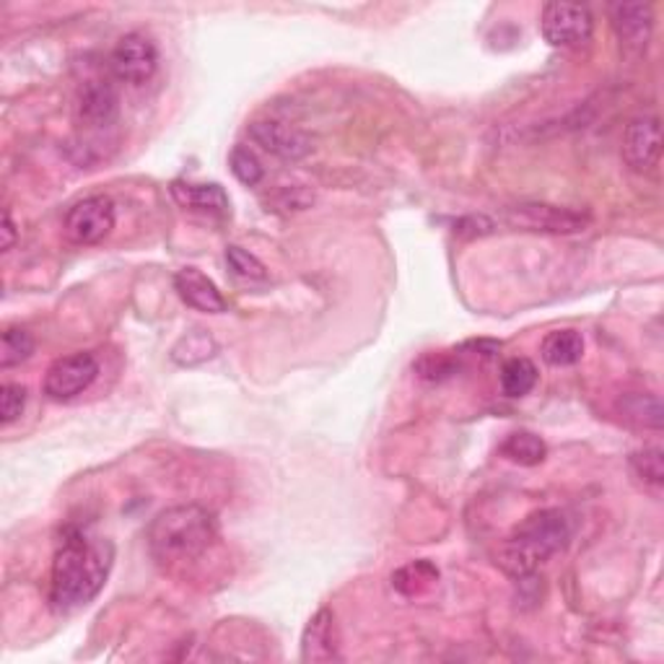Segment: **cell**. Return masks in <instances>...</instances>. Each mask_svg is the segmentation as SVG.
Here are the masks:
<instances>
[{
  "mask_svg": "<svg viewBox=\"0 0 664 664\" xmlns=\"http://www.w3.org/2000/svg\"><path fill=\"white\" fill-rule=\"evenodd\" d=\"M115 548L109 540H91L81 529L68 527L52 560L50 603L58 613L89 605L105 587Z\"/></svg>",
  "mask_w": 664,
  "mask_h": 664,
  "instance_id": "6da1fadb",
  "label": "cell"
},
{
  "mask_svg": "<svg viewBox=\"0 0 664 664\" xmlns=\"http://www.w3.org/2000/svg\"><path fill=\"white\" fill-rule=\"evenodd\" d=\"M568 540H572V525H568L564 511H535L506 537V543L498 548L496 564L511 579H525V576L535 574L545 560L566 550Z\"/></svg>",
  "mask_w": 664,
  "mask_h": 664,
  "instance_id": "7a4b0ae2",
  "label": "cell"
},
{
  "mask_svg": "<svg viewBox=\"0 0 664 664\" xmlns=\"http://www.w3.org/2000/svg\"><path fill=\"white\" fill-rule=\"evenodd\" d=\"M148 548L162 564H185L201 558L218 540V525L208 509L197 504L172 506L148 527Z\"/></svg>",
  "mask_w": 664,
  "mask_h": 664,
  "instance_id": "3957f363",
  "label": "cell"
},
{
  "mask_svg": "<svg viewBox=\"0 0 664 664\" xmlns=\"http://www.w3.org/2000/svg\"><path fill=\"white\" fill-rule=\"evenodd\" d=\"M504 221L514 228L543 234H579L589 226V216L582 211L560 208L550 203H517L504 211Z\"/></svg>",
  "mask_w": 664,
  "mask_h": 664,
  "instance_id": "277c9868",
  "label": "cell"
},
{
  "mask_svg": "<svg viewBox=\"0 0 664 664\" xmlns=\"http://www.w3.org/2000/svg\"><path fill=\"white\" fill-rule=\"evenodd\" d=\"M540 31L545 42L560 50H574L589 42L595 31V16L582 3H548L540 16Z\"/></svg>",
  "mask_w": 664,
  "mask_h": 664,
  "instance_id": "5b68a950",
  "label": "cell"
},
{
  "mask_svg": "<svg viewBox=\"0 0 664 664\" xmlns=\"http://www.w3.org/2000/svg\"><path fill=\"white\" fill-rule=\"evenodd\" d=\"M117 221L115 203L107 195H91L76 203L66 216V234L76 244H99L113 234Z\"/></svg>",
  "mask_w": 664,
  "mask_h": 664,
  "instance_id": "8992f818",
  "label": "cell"
},
{
  "mask_svg": "<svg viewBox=\"0 0 664 664\" xmlns=\"http://www.w3.org/2000/svg\"><path fill=\"white\" fill-rule=\"evenodd\" d=\"M109 68H113L115 78L125 84H146L159 68V50L152 37L133 31L115 45L113 55H109Z\"/></svg>",
  "mask_w": 664,
  "mask_h": 664,
  "instance_id": "52a82bcc",
  "label": "cell"
},
{
  "mask_svg": "<svg viewBox=\"0 0 664 664\" xmlns=\"http://www.w3.org/2000/svg\"><path fill=\"white\" fill-rule=\"evenodd\" d=\"M99 374V361L94 353H70L52 361L45 374V394L52 400H70L89 390Z\"/></svg>",
  "mask_w": 664,
  "mask_h": 664,
  "instance_id": "ba28073f",
  "label": "cell"
},
{
  "mask_svg": "<svg viewBox=\"0 0 664 664\" xmlns=\"http://www.w3.org/2000/svg\"><path fill=\"white\" fill-rule=\"evenodd\" d=\"M623 162L634 172H650L662 154V125L657 115H638L623 133Z\"/></svg>",
  "mask_w": 664,
  "mask_h": 664,
  "instance_id": "9c48e42d",
  "label": "cell"
},
{
  "mask_svg": "<svg viewBox=\"0 0 664 664\" xmlns=\"http://www.w3.org/2000/svg\"><path fill=\"white\" fill-rule=\"evenodd\" d=\"M252 144H257L263 152L279 156L283 162H299L312 154V138L294 125L279 120H260L247 128Z\"/></svg>",
  "mask_w": 664,
  "mask_h": 664,
  "instance_id": "30bf717a",
  "label": "cell"
},
{
  "mask_svg": "<svg viewBox=\"0 0 664 664\" xmlns=\"http://www.w3.org/2000/svg\"><path fill=\"white\" fill-rule=\"evenodd\" d=\"M174 289L182 302L205 314H224L228 310L226 296L221 294L216 283L208 275L197 271V267H182L174 273Z\"/></svg>",
  "mask_w": 664,
  "mask_h": 664,
  "instance_id": "8fae6325",
  "label": "cell"
},
{
  "mask_svg": "<svg viewBox=\"0 0 664 664\" xmlns=\"http://www.w3.org/2000/svg\"><path fill=\"white\" fill-rule=\"evenodd\" d=\"M611 19L621 45L626 47V50L642 52L654 29L652 3H613Z\"/></svg>",
  "mask_w": 664,
  "mask_h": 664,
  "instance_id": "7c38bea8",
  "label": "cell"
},
{
  "mask_svg": "<svg viewBox=\"0 0 664 664\" xmlns=\"http://www.w3.org/2000/svg\"><path fill=\"white\" fill-rule=\"evenodd\" d=\"M120 99H117L115 86L109 81H89L78 97V115L91 128H107L115 123Z\"/></svg>",
  "mask_w": 664,
  "mask_h": 664,
  "instance_id": "4fadbf2b",
  "label": "cell"
},
{
  "mask_svg": "<svg viewBox=\"0 0 664 664\" xmlns=\"http://www.w3.org/2000/svg\"><path fill=\"white\" fill-rule=\"evenodd\" d=\"M338 642H335V615L328 607L318 611V615L306 623L302 638V660L304 662H330L338 660Z\"/></svg>",
  "mask_w": 664,
  "mask_h": 664,
  "instance_id": "5bb4252c",
  "label": "cell"
},
{
  "mask_svg": "<svg viewBox=\"0 0 664 664\" xmlns=\"http://www.w3.org/2000/svg\"><path fill=\"white\" fill-rule=\"evenodd\" d=\"M172 195L182 208L211 213V216L226 218L232 213V203L221 185H185V182H174Z\"/></svg>",
  "mask_w": 664,
  "mask_h": 664,
  "instance_id": "9a60e30c",
  "label": "cell"
},
{
  "mask_svg": "<svg viewBox=\"0 0 664 664\" xmlns=\"http://www.w3.org/2000/svg\"><path fill=\"white\" fill-rule=\"evenodd\" d=\"M540 353L550 367H574L584 355V338L576 330H553L543 338Z\"/></svg>",
  "mask_w": 664,
  "mask_h": 664,
  "instance_id": "2e32d148",
  "label": "cell"
},
{
  "mask_svg": "<svg viewBox=\"0 0 664 664\" xmlns=\"http://www.w3.org/2000/svg\"><path fill=\"white\" fill-rule=\"evenodd\" d=\"M621 413L631 426H638V429H652L660 431L662 429V402L657 394L650 392H634V394H623L621 400Z\"/></svg>",
  "mask_w": 664,
  "mask_h": 664,
  "instance_id": "e0dca14e",
  "label": "cell"
},
{
  "mask_svg": "<svg viewBox=\"0 0 664 664\" xmlns=\"http://www.w3.org/2000/svg\"><path fill=\"white\" fill-rule=\"evenodd\" d=\"M218 345L205 330H193L187 335L177 340V345L172 348V361L179 367H197V363L211 361L216 355Z\"/></svg>",
  "mask_w": 664,
  "mask_h": 664,
  "instance_id": "ac0fdd59",
  "label": "cell"
},
{
  "mask_svg": "<svg viewBox=\"0 0 664 664\" xmlns=\"http://www.w3.org/2000/svg\"><path fill=\"white\" fill-rule=\"evenodd\" d=\"M501 455L506 457V460L525 465V468H535V465H540L545 460L548 447H545V441L540 437H535V433L517 431L504 441Z\"/></svg>",
  "mask_w": 664,
  "mask_h": 664,
  "instance_id": "d6986e66",
  "label": "cell"
},
{
  "mask_svg": "<svg viewBox=\"0 0 664 664\" xmlns=\"http://www.w3.org/2000/svg\"><path fill=\"white\" fill-rule=\"evenodd\" d=\"M537 384V367L529 359H509L501 369V390L506 398H525Z\"/></svg>",
  "mask_w": 664,
  "mask_h": 664,
  "instance_id": "ffe728a7",
  "label": "cell"
},
{
  "mask_svg": "<svg viewBox=\"0 0 664 664\" xmlns=\"http://www.w3.org/2000/svg\"><path fill=\"white\" fill-rule=\"evenodd\" d=\"M35 353V338L23 328H8L0 340V369H11Z\"/></svg>",
  "mask_w": 664,
  "mask_h": 664,
  "instance_id": "44dd1931",
  "label": "cell"
},
{
  "mask_svg": "<svg viewBox=\"0 0 664 664\" xmlns=\"http://www.w3.org/2000/svg\"><path fill=\"white\" fill-rule=\"evenodd\" d=\"M631 470L636 472V478H642L646 486L662 488L664 484V455L660 447H646L644 452L631 455Z\"/></svg>",
  "mask_w": 664,
  "mask_h": 664,
  "instance_id": "7402d4cb",
  "label": "cell"
},
{
  "mask_svg": "<svg viewBox=\"0 0 664 664\" xmlns=\"http://www.w3.org/2000/svg\"><path fill=\"white\" fill-rule=\"evenodd\" d=\"M228 166H232L234 177L247 187L260 185V182H263V177H265L263 164H260L257 156L244 146H234L232 148V154H228Z\"/></svg>",
  "mask_w": 664,
  "mask_h": 664,
  "instance_id": "603a6c76",
  "label": "cell"
},
{
  "mask_svg": "<svg viewBox=\"0 0 664 664\" xmlns=\"http://www.w3.org/2000/svg\"><path fill=\"white\" fill-rule=\"evenodd\" d=\"M226 263L232 267L234 275H240L244 281H265L267 267L260 263L255 255H250L247 250L236 247V244H228L226 247Z\"/></svg>",
  "mask_w": 664,
  "mask_h": 664,
  "instance_id": "cb8c5ba5",
  "label": "cell"
},
{
  "mask_svg": "<svg viewBox=\"0 0 664 664\" xmlns=\"http://www.w3.org/2000/svg\"><path fill=\"white\" fill-rule=\"evenodd\" d=\"M23 408H27V390L21 384H3V390H0V421L3 426L21 418Z\"/></svg>",
  "mask_w": 664,
  "mask_h": 664,
  "instance_id": "d4e9b609",
  "label": "cell"
},
{
  "mask_svg": "<svg viewBox=\"0 0 664 664\" xmlns=\"http://www.w3.org/2000/svg\"><path fill=\"white\" fill-rule=\"evenodd\" d=\"M418 374L423 379H431V382H437L441 377H449L455 371L452 363L445 355H423L421 361H418Z\"/></svg>",
  "mask_w": 664,
  "mask_h": 664,
  "instance_id": "484cf974",
  "label": "cell"
},
{
  "mask_svg": "<svg viewBox=\"0 0 664 664\" xmlns=\"http://www.w3.org/2000/svg\"><path fill=\"white\" fill-rule=\"evenodd\" d=\"M0 234H3V240H0V250L8 252L16 244V236H19L13 218H11V211H3V228H0Z\"/></svg>",
  "mask_w": 664,
  "mask_h": 664,
  "instance_id": "4316f807",
  "label": "cell"
}]
</instances>
